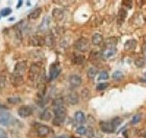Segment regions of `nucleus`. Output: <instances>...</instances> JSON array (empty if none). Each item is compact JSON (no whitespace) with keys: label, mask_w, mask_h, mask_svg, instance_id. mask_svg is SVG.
<instances>
[{"label":"nucleus","mask_w":146,"mask_h":138,"mask_svg":"<svg viewBox=\"0 0 146 138\" xmlns=\"http://www.w3.org/2000/svg\"><path fill=\"white\" fill-rule=\"evenodd\" d=\"M53 113H54V118H53V125L54 126H61L64 123L66 115H67V110L65 106L62 107H56L53 108Z\"/></svg>","instance_id":"obj_1"},{"label":"nucleus","mask_w":146,"mask_h":138,"mask_svg":"<svg viewBox=\"0 0 146 138\" xmlns=\"http://www.w3.org/2000/svg\"><path fill=\"white\" fill-rule=\"evenodd\" d=\"M42 72V66L40 63H33L28 70V79L31 82H36Z\"/></svg>","instance_id":"obj_2"},{"label":"nucleus","mask_w":146,"mask_h":138,"mask_svg":"<svg viewBox=\"0 0 146 138\" xmlns=\"http://www.w3.org/2000/svg\"><path fill=\"white\" fill-rule=\"evenodd\" d=\"M74 46L79 52H87L90 49V42L87 37H80L76 41Z\"/></svg>","instance_id":"obj_3"},{"label":"nucleus","mask_w":146,"mask_h":138,"mask_svg":"<svg viewBox=\"0 0 146 138\" xmlns=\"http://www.w3.org/2000/svg\"><path fill=\"white\" fill-rule=\"evenodd\" d=\"M13 122H14V118H13L12 114L9 113L7 111L0 110V125L9 126V125H12Z\"/></svg>","instance_id":"obj_4"},{"label":"nucleus","mask_w":146,"mask_h":138,"mask_svg":"<svg viewBox=\"0 0 146 138\" xmlns=\"http://www.w3.org/2000/svg\"><path fill=\"white\" fill-rule=\"evenodd\" d=\"M61 73V66H60V63H53L51 66H50V70H49V80L52 81L54 79L58 78V76L60 75Z\"/></svg>","instance_id":"obj_5"},{"label":"nucleus","mask_w":146,"mask_h":138,"mask_svg":"<svg viewBox=\"0 0 146 138\" xmlns=\"http://www.w3.org/2000/svg\"><path fill=\"white\" fill-rule=\"evenodd\" d=\"M49 26H50V17H49V16H46L42 20L41 24L39 25L38 30H39V32H46V31H48Z\"/></svg>","instance_id":"obj_6"},{"label":"nucleus","mask_w":146,"mask_h":138,"mask_svg":"<svg viewBox=\"0 0 146 138\" xmlns=\"http://www.w3.org/2000/svg\"><path fill=\"white\" fill-rule=\"evenodd\" d=\"M31 113H33V109H31V106H27V105L21 106V107L19 108V110H18L19 116L23 117V118L31 116Z\"/></svg>","instance_id":"obj_7"},{"label":"nucleus","mask_w":146,"mask_h":138,"mask_svg":"<svg viewBox=\"0 0 146 138\" xmlns=\"http://www.w3.org/2000/svg\"><path fill=\"white\" fill-rule=\"evenodd\" d=\"M11 82L15 87L21 86L22 84L24 83V80H23V77L22 75H19V74H12L11 75Z\"/></svg>","instance_id":"obj_8"},{"label":"nucleus","mask_w":146,"mask_h":138,"mask_svg":"<svg viewBox=\"0 0 146 138\" xmlns=\"http://www.w3.org/2000/svg\"><path fill=\"white\" fill-rule=\"evenodd\" d=\"M29 45L33 46V47H42L43 45H45L44 37L39 35H34L29 39Z\"/></svg>","instance_id":"obj_9"},{"label":"nucleus","mask_w":146,"mask_h":138,"mask_svg":"<svg viewBox=\"0 0 146 138\" xmlns=\"http://www.w3.org/2000/svg\"><path fill=\"white\" fill-rule=\"evenodd\" d=\"M66 101H67L68 104H70V105H76V104H78L79 102V97L77 95V93L75 91H71L67 95L66 97Z\"/></svg>","instance_id":"obj_10"},{"label":"nucleus","mask_w":146,"mask_h":138,"mask_svg":"<svg viewBox=\"0 0 146 138\" xmlns=\"http://www.w3.org/2000/svg\"><path fill=\"white\" fill-rule=\"evenodd\" d=\"M36 132L39 134L41 137H46V136H48L50 133H51V129L47 126H42V125H40V126L36 127Z\"/></svg>","instance_id":"obj_11"},{"label":"nucleus","mask_w":146,"mask_h":138,"mask_svg":"<svg viewBox=\"0 0 146 138\" xmlns=\"http://www.w3.org/2000/svg\"><path fill=\"white\" fill-rule=\"evenodd\" d=\"M99 126H100V130L104 133H113L115 131L111 122H100Z\"/></svg>","instance_id":"obj_12"},{"label":"nucleus","mask_w":146,"mask_h":138,"mask_svg":"<svg viewBox=\"0 0 146 138\" xmlns=\"http://www.w3.org/2000/svg\"><path fill=\"white\" fill-rule=\"evenodd\" d=\"M26 69H27V63H26V61H19V62L16 63L15 66V74L21 75L24 71H26Z\"/></svg>","instance_id":"obj_13"},{"label":"nucleus","mask_w":146,"mask_h":138,"mask_svg":"<svg viewBox=\"0 0 146 138\" xmlns=\"http://www.w3.org/2000/svg\"><path fill=\"white\" fill-rule=\"evenodd\" d=\"M69 83H70L71 87H78L82 84V78L78 75H71L69 78Z\"/></svg>","instance_id":"obj_14"},{"label":"nucleus","mask_w":146,"mask_h":138,"mask_svg":"<svg viewBox=\"0 0 146 138\" xmlns=\"http://www.w3.org/2000/svg\"><path fill=\"white\" fill-rule=\"evenodd\" d=\"M52 17L56 22H61L64 19V12L61 9H54L52 11Z\"/></svg>","instance_id":"obj_15"},{"label":"nucleus","mask_w":146,"mask_h":138,"mask_svg":"<svg viewBox=\"0 0 146 138\" xmlns=\"http://www.w3.org/2000/svg\"><path fill=\"white\" fill-rule=\"evenodd\" d=\"M116 52H117V50H116V47H112V48H106L104 51H102L101 55H102V57H104V58H110V57H112L113 55H115Z\"/></svg>","instance_id":"obj_16"},{"label":"nucleus","mask_w":146,"mask_h":138,"mask_svg":"<svg viewBox=\"0 0 146 138\" xmlns=\"http://www.w3.org/2000/svg\"><path fill=\"white\" fill-rule=\"evenodd\" d=\"M92 43L96 46H99L104 43V36L101 35L100 33H95L94 35L92 36Z\"/></svg>","instance_id":"obj_17"},{"label":"nucleus","mask_w":146,"mask_h":138,"mask_svg":"<svg viewBox=\"0 0 146 138\" xmlns=\"http://www.w3.org/2000/svg\"><path fill=\"white\" fill-rule=\"evenodd\" d=\"M74 120H75V122L77 124L85 123V120H86L85 113L82 112V111H77V112H75V114H74Z\"/></svg>","instance_id":"obj_18"},{"label":"nucleus","mask_w":146,"mask_h":138,"mask_svg":"<svg viewBox=\"0 0 146 138\" xmlns=\"http://www.w3.org/2000/svg\"><path fill=\"white\" fill-rule=\"evenodd\" d=\"M41 120H44V122H49V120L52 118V112L49 110L48 108H46L45 110L43 111L42 114H41Z\"/></svg>","instance_id":"obj_19"},{"label":"nucleus","mask_w":146,"mask_h":138,"mask_svg":"<svg viewBox=\"0 0 146 138\" xmlns=\"http://www.w3.org/2000/svg\"><path fill=\"white\" fill-rule=\"evenodd\" d=\"M126 15H127V12H126L124 7H121V9H119V12H118V23L119 24H122V23L125 21Z\"/></svg>","instance_id":"obj_20"},{"label":"nucleus","mask_w":146,"mask_h":138,"mask_svg":"<svg viewBox=\"0 0 146 138\" xmlns=\"http://www.w3.org/2000/svg\"><path fill=\"white\" fill-rule=\"evenodd\" d=\"M41 14H42V9L38 7V9H34V11L28 15V19H29V20H36V19H38L40 16H41Z\"/></svg>","instance_id":"obj_21"},{"label":"nucleus","mask_w":146,"mask_h":138,"mask_svg":"<svg viewBox=\"0 0 146 138\" xmlns=\"http://www.w3.org/2000/svg\"><path fill=\"white\" fill-rule=\"evenodd\" d=\"M136 46H137V41H135V39H129L127 42L124 44V49L125 50H134L136 48Z\"/></svg>","instance_id":"obj_22"},{"label":"nucleus","mask_w":146,"mask_h":138,"mask_svg":"<svg viewBox=\"0 0 146 138\" xmlns=\"http://www.w3.org/2000/svg\"><path fill=\"white\" fill-rule=\"evenodd\" d=\"M117 41L118 39H116V37H109V39H106V46H107V48H112V47H115L116 44H117Z\"/></svg>","instance_id":"obj_23"},{"label":"nucleus","mask_w":146,"mask_h":138,"mask_svg":"<svg viewBox=\"0 0 146 138\" xmlns=\"http://www.w3.org/2000/svg\"><path fill=\"white\" fill-rule=\"evenodd\" d=\"M44 42H45V45H47L48 47H52L54 45V37L52 34H48L44 37Z\"/></svg>","instance_id":"obj_24"},{"label":"nucleus","mask_w":146,"mask_h":138,"mask_svg":"<svg viewBox=\"0 0 146 138\" xmlns=\"http://www.w3.org/2000/svg\"><path fill=\"white\" fill-rule=\"evenodd\" d=\"M64 99L63 98H55L53 101H52V107L53 108H56V107H62L64 106Z\"/></svg>","instance_id":"obj_25"},{"label":"nucleus","mask_w":146,"mask_h":138,"mask_svg":"<svg viewBox=\"0 0 146 138\" xmlns=\"http://www.w3.org/2000/svg\"><path fill=\"white\" fill-rule=\"evenodd\" d=\"M111 124H112L113 128L116 130L122 124V118H120V117H115V118H113V120H111Z\"/></svg>","instance_id":"obj_26"},{"label":"nucleus","mask_w":146,"mask_h":138,"mask_svg":"<svg viewBox=\"0 0 146 138\" xmlns=\"http://www.w3.org/2000/svg\"><path fill=\"white\" fill-rule=\"evenodd\" d=\"M97 69L95 68V66H92V68H90L88 71V77L89 79H94L95 76L97 75Z\"/></svg>","instance_id":"obj_27"},{"label":"nucleus","mask_w":146,"mask_h":138,"mask_svg":"<svg viewBox=\"0 0 146 138\" xmlns=\"http://www.w3.org/2000/svg\"><path fill=\"white\" fill-rule=\"evenodd\" d=\"M84 61H85V56H82V55H75L73 58V62L76 64H82Z\"/></svg>","instance_id":"obj_28"},{"label":"nucleus","mask_w":146,"mask_h":138,"mask_svg":"<svg viewBox=\"0 0 146 138\" xmlns=\"http://www.w3.org/2000/svg\"><path fill=\"white\" fill-rule=\"evenodd\" d=\"M145 62H146V60L144 59L143 57H139V58H137V59L135 60V64H136L138 68H143Z\"/></svg>","instance_id":"obj_29"},{"label":"nucleus","mask_w":146,"mask_h":138,"mask_svg":"<svg viewBox=\"0 0 146 138\" xmlns=\"http://www.w3.org/2000/svg\"><path fill=\"white\" fill-rule=\"evenodd\" d=\"M108 87H109V83H108V82H102V83H98L97 84L96 89H97L98 91H101V90L107 89Z\"/></svg>","instance_id":"obj_30"},{"label":"nucleus","mask_w":146,"mask_h":138,"mask_svg":"<svg viewBox=\"0 0 146 138\" xmlns=\"http://www.w3.org/2000/svg\"><path fill=\"white\" fill-rule=\"evenodd\" d=\"M82 98L85 101H87V100L90 98V90L88 89V88H84V89L82 90Z\"/></svg>","instance_id":"obj_31"},{"label":"nucleus","mask_w":146,"mask_h":138,"mask_svg":"<svg viewBox=\"0 0 146 138\" xmlns=\"http://www.w3.org/2000/svg\"><path fill=\"white\" fill-rule=\"evenodd\" d=\"M113 79H115V80H121L124 76H123V73L120 72V71H116L114 74H113Z\"/></svg>","instance_id":"obj_32"},{"label":"nucleus","mask_w":146,"mask_h":138,"mask_svg":"<svg viewBox=\"0 0 146 138\" xmlns=\"http://www.w3.org/2000/svg\"><path fill=\"white\" fill-rule=\"evenodd\" d=\"M108 79H109V74H108V72H106V71L101 72L100 74H99V76H98V80H99V81H101V80H108Z\"/></svg>","instance_id":"obj_33"},{"label":"nucleus","mask_w":146,"mask_h":138,"mask_svg":"<svg viewBox=\"0 0 146 138\" xmlns=\"http://www.w3.org/2000/svg\"><path fill=\"white\" fill-rule=\"evenodd\" d=\"M7 102L9 104H19L21 102V99L20 98H7Z\"/></svg>","instance_id":"obj_34"},{"label":"nucleus","mask_w":146,"mask_h":138,"mask_svg":"<svg viewBox=\"0 0 146 138\" xmlns=\"http://www.w3.org/2000/svg\"><path fill=\"white\" fill-rule=\"evenodd\" d=\"M86 135L88 136L89 138L94 137V130L92 129L91 127H88V128H87V130H86Z\"/></svg>","instance_id":"obj_35"},{"label":"nucleus","mask_w":146,"mask_h":138,"mask_svg":"<svg viewBox=\"0 0 146 138\" xmlns=\"http://www.w3.org/2000/svg\"><path fill=\"white\" fill-rule=\"evenodd\" d=\"M101 56V53H99V52H92L91 54H90V58H91V60H94V59H98V58H100Z\"/></svg>","instance_id":"obj_36"},{"label":"nucleus","mask_w":146,"mask_h":138,"mask_svg":"<svg viewBox=\"0 0 146 138\" xmlns=\"http://www.w3.org/2000/svg\"><path fill=\"white\" fill-rule=\"evenodd\" d=\"M4 86H5V77L0 75V91L4 88Z\"/></svg>","instance_id":"obj_37"},{"label":"nucleus","mask_w":146,"mask_h":138,"mask_svg":"<svg viewBox=\"0 0 146 138\" xmlns=\"http://www.w3.org/2000/svg\"><path fill=\"white\" fill-rule=\"evenodd\" d=\"M86 130H87V128H85V127H78L76 129V133H78L79 135H86Z\"/></svg>","instance_id":"obj_38"},{"label":"nucleus","mask_w":146,"mask_h":138,"mask_svg":"<svg viewBox=\"0 0 146 138\" xmlns=\"http://www.w3.org/2000/svg\"><path fill=\"white\" fill-rule=\"evenodd\" d=\"M140 120H141V115H140V114H137V115L133 116V120H131V124H133V125H136V124L139 123Z\"/></svg>","instance_id":"obj_39"},{"label":"nucleus","mask_w":146,"mask_h":138,"mask_svg":"<svg viewBox=\"0 0 146 138\" xmlns=\"http://www.w3.org/2000/svg\"><path fill=\"white\" fill-rule=\"evenodd\" d=\"M11 12H12V9H2V11H1L0 15H1V16H7L9 14H11Z\"/></svg>","instance_id":"obj_40"},{"label":"nucleus","mask_w":146,"mask_h":138,"mask_svg":"<svg viewBox=\"0 0 146 138\" xmlns=\"http://www.w3.org/2000/svg\"><path fill=\"white\" fill-rule=\"evenodd\" d=\"M0 138H9L7 137V134L2 128H0Z\"/></svg>","instance_id":"obj_41"},{"label":"nucleus","mask_w":146,"mask_h":138,"mask_svg":"<svg viewBox=\"0 0 146 138\" xmlns=\"http://www.w3.org/2000/svg\"><path fill=\"white\" fill-rule=\"evenodd\" d=\"M122 5H127V9H129L131 7V2L129 1V2H127V1H123L122 2Z\"/></svg>","instance_id":"obj_42"},{"label":"nucleus","mask_w":146,"mask_h":138,"mask_svg":"<svg viewBox=\"0 0 146 138\" xmlns=\"http://www.w3.org/2000/svg\"><path fill=\"white\" fill-rule=\"evenodd\" d=\"M55 138H69V137L66 135H63V136H58V137H55Z\"/></svg>","instance_id":"obj_43"},{"label":"nucleus","mask_w":146,"mask_h":138,"mask_svg":"<svg viewBox=\"0 0 146 138\" xmlns=\"http://www.w3.org/2000/svg\"><path fill=\"white\" fill-rule=\"evenodd\" d=\"M21 4H22V2H21V1H20V2H19V4H18V6H17V9H19V7L21 6Z\"/></svg>","instance_id":"obj_44"},{"label":"nucleus","mask_w":146,"mask_h":138,"mask_svg":"<svg viewBox=\"0 0 146 138\" xmlns=\"http://www.w3.org/2000/svg\"><path fill=\"white\" fill-rule=\"evenodd\" d=\"M1 107H2V106H0V108H1Z\"/></svg>","instance_id":"obj_45"},{"label":"nucleus","mask_w":146,"mask_h":138,"mask_svg":"<svg viewBox=\"0 0 146 138\" xmlns=\"http://www.w3.org/2000/svg\"><path fill=\"white\" fill-rule=\"evenodd\" d=\"M75 138H79V137H75Z\"/></svg>","instance_id":"obj_46"},{"label":"nucleus","mask_w":146,"mask_h":138,"mask_svg":"<svg viewBox=\"0 0 146 138\" xmlns=\"http://www.w3.org/2000/svg\"><path fill=\"white\" fill-rule=\"evenodd\" d=\"M145 76H146V73H145Z\"/></svg>","instance_id":"obj_47"}]
</instances>
